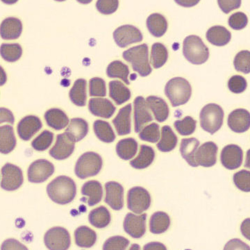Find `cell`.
Masks as SVG:
<instances>
[{
	"label": "cell",
	"mask_w": 250,
	"mask_h": 250,
	"mask_svg": "<svg viewBox=\"0 0 250 250\" xmlns=\"http://www.w3.org/2000/svg\"><path fill=\"white\" fill-rule=\"evenodd\" d=\"M147 27L154 37L160 38L166 34L167 29V22L166 18L160 14H151L147 18Z\"/></svg>",
	"instance_id": "1f68e13d"
},
{
	"label": "cell",
	"mask_w": 250,
	"mask_h": 250,
	"mask_svg": "<svg viewBox=\"0 0 250 250\" xmlns=\"http://www.w3.org/2000/svg\"><path fill=\"white\" fill-rule=\"evenodd\" d=\"M88 109L93 116L108 119L113 116L116 108L108 99L91 98L88 103Z\"/></svg>",
	"instance_id": "ffe728a7"
},
{
	"label": "cell",
	"mask_w": 250,
	"mask_h": 250,
	"mask_svg": "<svg viewBox=\"0 0 250 250\" xmlns=\"http://www.w3.org/2000/svg\"><path fill=\"white\" fill-rule=\"evenodd\" d=\"M200 144V141L195 138L182 140L180 146L181 154L188 164L192 167L199 166L195 161V156Z\"/></svg>",
	"instance_id": "4316f807"
},
{
	"label": "cell",
	"mask_w": 250,
	"mask_h": 250,
	"mask_svg": "<svg viewBox=\"0 0 250 250\" xmlns=\"http://www.w3.org/2000/svg\"><path fill=\"white\" fill-rule=\"evenodd\" d=\"M250 219H247L246 220H245L243 222V225H241V232L243 233V234L246 236V238H248V240H250V222L248 221Z\"/></svg>",
	"instance_id": "680465c9"
},
{
	"label": "cell",
	"mask_w": 250,
	"mask_h": 250,
	"mask_svg": "<svg viewBox=\"0 0 250 250\" xmlns=\"http://www.w3.org/2000/svg\"><path fill=\"white\" fill-rule=\"evenodd\" d=\"M144 250H166V248L161 243H151L145 246Z\"/></svg>",
	"instance_id": "91938a15"
},
{
	"label": "cell",
	"mask_w": 250,
	"mask_h": 250,
	"mask_svg": "<svg viewBox=\"0 0 250 250\" xmlns=\"http://www.w3.org/2000/svg\"><path fill=\"white\" fill-rule=\"evenodd\" d=\"M224 116L223 108L216 104L206 105L200 114L201 127L209 134H214L223 126Z\"/></svg>",
	"instance_id": "5b68a950"
},
{
	"label": "cell",
	"mask_w": 250,
	"mask_h": 250,
	"mask_svg": "<svg viewBox=\"0 0 250 250\" xmlns=\"http://www.w3.org/2000/svg\"><path fill=\"white\" fill-rule=\"evenodd\" d=\"M129 241L123 236H113L108 238L103 246L104 250H124L129 246Z\"/></svg>",
	"instance_id": "c3c4849f"
},
{
	"label": "cell",
	"mask_w": 250,
	"mask_h": 250,
	"mask_svg": "<svg viewBox=\"0 0 250 250\" xmlns=\"http://www.w3.org/2000/svg\"><path fill=\"white\" fill-rule=\"evenodd\" d=\"M243 159V150L236 145L231 144L225 146L220 154L222 164L228 170H236L241 167Z\"/></svg>",
	"instance_id": "4fadbf2b"
},
{
	"label": "cell",
	"mask_w": 250,
	"mask_h": 250,
	"mask_svg": "<svg viewBox=\"0 0 250 250\" xmlns=\"http://www.w3.org/2000/svg\"><path fill=\"white\" fill-rule=\"evenodd\" d=\"M1 250H27L25 246L21 244L19 241L15 239H9L5 241L1 246Z\"/></svg>",
	"instance_id": "11a10c76"
},
{
	"label": "cell",
	"mask_w": 250,
	"mask_h": 250,
	"mask_svg": "<svg viewBox=\"0 0 250 250\" xmlns=\"http://www.w3.org/2000/svg\"><path fill=\"white\" fill-rule=\"evenodd\" d=\"M54 166L45 159H39L33 162L27 171L28 180L31 183L45 182L54 174Z\"/></svg>",
	"instance_id": "30bf717a"
},
{
	"label": "cell",
	"mask_w": 250,
	"mask_h": 250,
	"mask_svg": "<svg viewBox=\"0 0 250 250\" xmlns=\"http://www.w3.org/2000/svg\"><path fill=\"white\" fill-rule=\"evenodd\" d=\"M0 54L6 62H16L22 57V47L18 43H4L0 47Z\"/></svg>",
	"instance_id": "b9f144b4"
},
{
	"label": "cell",
	"mask_w": 250,
	"mask_h": 250,
	"mask_svg": "<svg viewBox=\"0 0 250 250\" xmlns=\"http://www.w3.org/2000/svg\"><path fill=\"white\" fill-rule=\"evenodd\" d=\"M88 132V124L82 118H72L67 125L65 134L74 143L84 139Z\"/></svg>",
	"instance_id": "603a6c76"
},
{
	"label": "cell",
	"mask_w": 250,
	"mask_h": 250,
	"mask_svg": "<svg viewBox=\"0 0 250 250\" xmlns=\"http://www.w3.org/2000/svg\"><path fill=\"white\" fill-rule=\"evenodd\" d=\"M138 151V143L132 138L121 140L116 145V153L123 160L128 161L136 155Z\"/></svg>",
	"instance_id": "8d00e7d4"
},
{
	"label": "cell",
	"mask_w": 250,
	"mask_h": 250,
	"mask_svg": "<svg viewBox=\"0 0 250 250\" xmlns=\"http://www.w3.org/2000/svg\"><path fill=\"white\" fill-rule=\"evenodd\" d=\"M197 122L190 116H187L182 121L174 123V127L182 136H189L195 132Z\"/></svg>",
	"instance_id": "ee69618b"
},
{
	"label": "cell",
	"mask_w": 250,
	"mask_h": 250,
	"mask_svg": "<svg viewBox=\"0 0 250 250\" xmlns=\"http://www.w3.org/2000/svg\"><path fill=\"white\" fill-rule=\"evenodd\" d=\"M22 31V22L16 18H6L0 26V35L4 40H16L21 36Z\"/></svg>",
	"instance_id": "44dd1931"
},
{
	"label": "cell",
	"mask_w": 250,
	"mask_h": 250,
	"mask_svg": "<svg viewBox=\"0 0 250 250\" xmlns=\"http://www.w3.org/2000/svg\"><path fill=\"white\" fill-rule=\"evenodd\" d=\"M233 65L238 72L244 74L250 72V51L243 50L238 52L235 57Z\"/></svg>",
	"instance_id": "bcb514c9"
},
{
	"label": "cell",
	"mask_w": 250,
	"mask_h": 250,
	"mask_svg": "<svg viewBox=\"0 0 250 250\" xmlns=\"http://www.w3.org/2000/svg\"><path fill=\"white\" fill-rule=\"evenodd\" d=\"M103 165V159L98 154L93 152H85L77 161L75 174L82 179L93 177L100 172Z\"/></svg>",
	"instance_id": "8992f818"
},
{
	"label": "cell",
	"mask_w": 250,
	"mask_h": 250,
	"mask_svg": "<svg viewBox=\"0 0 250 250\" xmlns=\"http://www.w3.org/2000/svg\"><path fill=\"white\" fill-rule=\"evenodd\" d=\"M44 243L49 250H66L70 247L71 240L67 229L56 227L50 229L45 233Z\"/></svg>",
	"instance_id": "ba28073f"
},
{
	"label": "cell",
	"mask_w": 250,
	"mask_h": 250,
	"mask_svg": "<svg viewBox=\"0 0 250 250\" xmlns=\"http://www.w3.org/2000/svg\"><path fill=\"white\" fill-rule=\"evenodd\" d=\"M75 243L80 248H90L95 244L97 234L86 226H81L75 232Z\"/></svg>",
	"instance_id": "d6a6232c"
},
{
	"label": "cell",
	"mask_w": 250,
	"mask_h": 250,
	"mask_svg": "<svg viewBox=\"0 0 250 250\" xmlns=\"http://www.w3.org/2000/svg\"><path fill=\"white\" fill-rule=\"evenodd\" d=\"M111 214L105 207H100L90 212L88 220L95 228L103 229L106 228L111 223Z\"/></svg>",
	"instance_id": "74e56055"
},
{
	"label": "cell",
	"mask_w": 250,
	"mask_h": 250,
	"mask_svg": "<svg viewBox=\"0 0 250 250\" xmlns=\"http://www.w3.org/2000/svg\"><path fill=\"white\" fill-rule=\"evenodd\" d=\"M106 74L110 78H120L126 84H130L127 78L129 75V67L121 61L111 62L106 69Z\"/></svg>",
	"instance_id": "ab89813d"
},
{
	"label": "cell",
	"mask_w": 250,
	"mask_h": 250,
	"mask_svg": "<svg viewBox=\"0 0 250 250\" xmlns=\"http://www.w3.org/2000/svg\"><path fill=\"white\" fill-rule=\"evenodd\" d=\"M75 143L63 133L57 135L55 145L49 150V155L57 160H64L71 155L75 150Z\"/></svg>",
	"instance_id": "2e32d148"
},
{
	"label": "cell",
	"mask_w": 250,
	"mask_h": 250,
	"mask_svg": "<svg viewBox=\"0 0 250 250\" xmlns=\"http://www.w3.org/2000/svg\"><path fill=\"white\" fill-rule=\"evenodd\" d=\"M40 118L35 116L24 117L18 125V134L23 141H29L42 128Z\"/></svg>",
	"instance_id": "d6986e66"
},
{
	"label": "cell",
	"mask_w": 250,
	"mask_h": 250,
	"mask_svg": "<svg viewBox=\"0 0 250 250\" xmlns=\"http://www.w3.org/2000/svg\"><path fill=\"white\" fill-rule=\"evenodd\" d=\"M82 194L88 197V205L89 207H93L100 203L103 199V186L98 181H89L82 187Z\"/></svg>",
	"instance_id": "484cf974"
},
{
	"label": "cell",
	"mask_w": 250,
	"mask_h": 250,
	"mask_svg": "<svg viewBox=\"0 0 250 250\" xmlns=\"http://www.w3.org/2000/svg\"><path fill=\"white\" fill-rule=\"evenodd\" d=\"M178 139L170 126L166 125L161 129V139L157 144L159 150L163 152H169L173 150L177 146Z\"/></svg>",
	"instance_id": "d590c367"
},
{
	"label": "cell",
	"mask_w": 250,
	"mask_h": 250,
	"mask_svg": "<svg viewBox=\"0 0 250 250\" xmlns=\"http://www.w3.org/2000/svg\"><path fill=\"white\" fill-rule=\"evenodd\" d=\"M90 95L92 97H105L106 95V83L103 79L94 77L89 82Z\"/></svg>",
	"instance_id": "681fc988"
},
{
	"label": "cell",
	"mask_w": 250,
	"mask_h": 250,
	"mask_svg": "<svg viewBox=\"0 0 250 250\" xmlns=\"http://www.w3.org/2000/svg\"><path fill=\"white\" fill-rule=\"evenodd\" d=\"M151 196L144 188L136 187L130 189L127 194V207L136 214H141L151 205Z\"/></svg>",
	"instance_id": "52a82bcc"
},
{
	"label": "cell",
	"mask_w": 250,
	"mask_h": 250,
	"mask_svg": "<svg viewBox=\"0 0 250 250\" xmlns=\"http://www.w3.org/2000/svg\"><path fill=\"white\" fill-rule=\"evenodd\" d=\"M155 152L150 146L142 145L140 147L139 155L134 160L131 161L130 164L134 168L138 170L147 168L154 161Z\"/></svg>",
	"instance_id": "4dcf8cb0"
},
{
	"label": "cell",
	"mask_w": 250,
	"mask_h": 250,
	"mask_svg": "<svg viewBox=\"0 0 250 250\" xmlns=\"http://www.w3.org/2000/svg\"><path fill=\"white\" fill-rule=\"evenodd\" d=\"M119 6L118 0H98L96 2L97 9L101 14L110 15L116 12Z\"/></svg>",
	"instance_id": "f5cc1de1"
},
{
	"label": "cell",
	"mask_w": 250,
	"mask_h": 250,
	"mask_svg": "<svg viewBox=\"0 0 250 250\" xmlns=\"http://www.w3.org/2000/svg\"><path fill=\"white\" fill-rule=\"evenodd\" d=\"M108 85L110 98L114 100L116 104H123L131 98V91L120 81H111Z\"/></svg>",
	"instance_id": "f546056e"
},
{
	"label": "cell",
	"mask_w": 250,
	"mask_h": 250,
	"mask_svg": "<svg viewBox=\"0 0 250 250\" xmlns=\"http://www.w3.org/2000/svg\"><path fill=\"white\" fill-rule=\"evenodd\" d=\"M250 250L249 246L238 239L231 240L225 247V250Z\"/></svg>",
	"instance_id": "9f6ffc18"
},
{
	"label": "cell",
	"mask_w": 250,
	"mask_h": 250,
	"mask_svg": "<svg viewBox=\"0 0 250 250\" xmlns=\"http://www.w3.org/2000/svg\"><path fill=\"white\" fill-rule=\"evenodd\" d=\"M170 218L164 212H156L149 220V230L154 234H161L166 232L170 228Z\"/></svg>",
	"instance_id": "e575fe53"
},
{
	"label": "cell",
	"mask_w": 250,
	"mask_h": 250,
	"mask_svg": "<svg viewBox=\"0 0 250 250\" xmlns=\"http://www.w3.org/2000/svg\"><path fill=\"white\" fill-rule=\"evenodd\" d=\"M113 39L117 45L121 48H124L131 44L141 42L143 36L138 28L126 24L117 28L113 32Z\"/></svg>",
	"instance_id": "8fae6325"
},
{
	"label": "cell",
	"mask_w": 250,
	"mask_h": 250,
	"mask_svg": "<svg viewBox=\"0 0 250 250\" xmlns=\"http://www.w3.org/2000/svg\"><path fill=\"white\" fill-rule=\"evenodd\" d=\"M106 197L104 202L115 210L124 207V188L118 182H109L105 184Z\"/></svg>",
	"instance_id": "9a60e30c"
},
{
	"label": "cell",
	"mask_w": 250,
	"mask_h": 250,
	"mask_svg": "<svg viewBox=\"0 0 250 250\" xmlns=\"http://www.w3.org/2000/svg\"><path fill=\"white\" fill-rule=\"evenodd\" d=\"M165 94L173 107L185 104L192 95V87L186 79L174 77L167 82Z\"/></svg>",
	"instance_id": "7a4b0ae2"
},
{
	"label": "cell",
	"mask_w": 250,
	"mask_h": 250,
	"mask_svg": "<svg viewBox=\"0 0 250 250\" xmlns=\"http://www.w3.org/2000/svg\"><path fill=\"white\" fill-rule=\"evenodd\" d=\"M47 195L55 203L64 205L73 201L77 194L75 182L67 176H59L47 187Z\"/></svg>",
	"instance_id": "6da1fadb"
},
{
	"label": "cell",
	"mask_w": 250,
	"mask_h": 250,
	"mask_svg": "<svg viewBox=\"0 0 250 250\" xmlns=\"http://www.w3.org/2000/svg\"><path fill=\"white\" fill-rule=\"evenodd\" d=\"M93 130L97 137L103 142L113 143L116 140V135L109 123L98 120L93 124Z\"/></svg>",
	"instance_id": "f35d334b"
},
{
	"label": "cell",
	"mask_w": 250,
	"mask_h": 250,
	"mask_svg": "<svg viewBox=\"0 0 250 250\" xmlns=\"http://www.w3.org/2000/svg\"><path fill=\"white\" fill-rule=\"evenodd\" d=\"M140 139L147 142L156 143L160 139V131L159 125L157 123H153L147 125L141 130L139 134Z\"/></svg>",
	"instance_id": "f6af8a7d"
},
{
	"label": "cell",
	"mask_w": 250,
	"mask_h": 250,
	"mask_svg": "<svg viewBox=\"0 0 250 250\" xmlns=\"http://www.w3.org/2000/svg\"><path fill=\"white\" fill-rule=\"evenodd\" d=\"M248 83L244 77L240 75H234L228 82V88L233 93H242L246 90Z\"/></svg>",
	"instance_id": "816d5d0a"
},
{
	"label": "cell",
	"mask_w": 250,
	"mask_h": 250,
	"mask_svg": "<svg viewBox=\"0 0 250 250\" xmlns=\"http://www.w3.org/2000/svg\"><path fill=\"white\" fill-rule=\"evenodd\" d=\"M228 23L231 29L234 30H241L248 25V16L244 13H235L229 18Z\"/></svg>",
	"instance_id": "f907efd6"
},
{
	"label": "cell",
	"mask_w": 250,
	"mask_h": 250,
	"mask_svg": "<svg viewBox=\"0 0 250 250\" xmlns=\"http://www.w3.org/2000/svg\"><path fill=\"white\" fill-rule=\"evenodd\" d=\"M16 146L14 128L10 125L0 127V152L7 154L12 152Z\"/></svg>",
	"instance_id": "f1b7e54d"
},
{
	"label": "cell",
	"mask_w": 250,
	"mask_h": 250,
	"mask_svg": "<svg viewBox=\"0 0 250 250\" xmlns=\"http://www.w3.org/2000/svg\"><path fill=\"white\" fill-rule=\"evenodd\" d=\"M146 102L148 107L153 112L155 119L159 123L165 122L168 118L170 110L164 99L156 96H149Z\"/></svg>",
	"instance_id": "d4e9b609"
},
{
	"label": "cell",
	"mask_w": 250,
	"mask_h": 250,
	"mask_svg": "<svg viewBox=\"0 0 250 250\" xmlns=\"http://www.w3.org/2000/svg\"><path fill=\"white\" fill-rule=\"evenodd\" d=\"M168 59V51L165 45L160 42L153 44L151 51V62L154 68L164 66Z\"/></svg>",
	"instance_id": "60d3db41"
},
{
	"label": "cell",
	"mask_w": 250,
	"mask_h": 250,
	"mask_svg": "<svg viewBox=\"0 0 250 250\" xmlns=\"http://www.w3.org/2000/svg\"><path fill=\"white\" fill-rule=\"evenodd\" d=\"M0 113H1V118H0V123H11V125L14 123V116L12 112L5 108H0Z\"/></svg>",
	"instance_id": "6f0895ef"
},
{
	"label": "cell",
	"mask_w": 250,
	"mask_h": 250,
	"mask_svg": "<svg viewBox=\"0 0 250 250\" xmlns=\"http://www.w3.org/2000/svg\"><path fill=\"white\" fill-rule=\"evenodd\" d=\"M229 127L236 133H244L249 130L250 114L249 111L243 108L234 110L229 115Z\"/></svg>",
	"instance_id": "ac0fdd59"
},
{
	"label": "cell",
	"mask_w": 250,
	"mask_h": 250,
	"mask_svg": "<svg viewBox=\"0 0 250 250\" xmlns=\"http://www.w3.org/2000/svg\"><path fill=\"white\" fill-rule=\"evenodd\" d=\"M134 129L139 133L145 125L153 121V117L149 112L147 102L142 96L137 97L134 100Z\"/></svg>",
	"instance_id": "5bb4252c"
},
{
	"label": "cell",
	"mask_w": 250,
	"mask_h": 250,
	"mask_svg": "<svg viewBox=\"0 0 250 250\" xmlns=\"http://www.w3.org/2000/svg\"><path fill=\"white\" fill-rule=\"evenodd\" d=\"M233 182L238 189L243 192L250 191V172L242 170L233 175Z\"/></svg>",
	"instance_id": "7dc6e473"
},
{
	"label": "cell",
	"mask_w": 250,
	"mask_h": 250,
	"mask_svg": "<svg viewBox=\"0 0 250 250\" xmlns=\"http://www.w3.org/2000/svg\"><path fill=\"white\" fill-rule=\"evenodd\" d=\"M218 2L220 9L226 14L233 10L239 9L241 5V0H219Z\"/></svg>",
	"instance_id": "db71d44e"
},
{
	"label": "cell",
	"mask_w": 250,
	"mask_h": 250,
	"mask_svg": "<svg viewBox=\"0 0 250 250\" xmlns=\"http://www.w3.org/2000/svg\"><path fill=\"white\" fill-rule=\"evenodd\" d=\"M183 54L185 58L194 65H202L209 57V49L201 38L195 35L187 36L183 42Z\"/></svg>",
	"instance_id": "277c9868"
},
{
	"label": "cell",
	"mask_w": 250,
	"mask_h": 250,
	"mask_svg": "<svg viewBox=\"0 0 250 250\" xmlns=\"http://www.w3.org/2000/svg\"><path fill=\"white\" fill-rule=\"evenodd\" d=\"M146 220L147 214H133L129 213L126 214L124 220L125 232L134 238H141L144 236L146 231Z\"/></svg>",
	"instance_id": "7c38bea8"
},
{
	"label": "cell",
	"mask_w": 250,
	"mask_h": 250,
	"mask_svg": "<svg viewBox=\"0 0 250 250\" xmlns=\"http://www.w3.org/2000/svg\"><path fill=\"white\" fill-rule=\"evenodd\" d=\"M131 104L121 108L118 114L113 120V123L119 136L129 134L131 131Z\"/></svg>",
	"instance_id": "7402d4cb"
},
{
	"label": "cell",
	"mask_w": 250,
	"mask_h": 250,
	"mask_svg": "<svg viewBox=\"0 0 250 250\" xmlns=\"http://www.w3.org/2000/svg\"><path fill=\"white\" fill-rule=\"evenodd\" d=\"M86 81L84 79H78L75 81L70 92L69 97L74 104L78 106H84L86 104Z\"/></svg>",
	"instance_id": "836d02e7"
},
{
	"label": "cell",
	"mask_w": 250,
	"mask_h": 250,
	"mask_svg": "<svg viewBox=\"0 0 250 250\" xmlns=\"http://www.w3.org/2000/svg\"><path fill=\"white\" fill-rule=\"evenodd\" d=\"M54 134L50 131L45 130L37 136L31 143V146L36 151L42 152L48 149L53 142Z\"/></svg>",
	"instance_id": "7bdbcfd3"
},
{
	"label": "cell",
	"mask_w": 250,
	"mask_h": 250,
	"mask_svg": "<svg viewBox=\"0 0 250 250\" xmlns=\"http://www.w3.org/2000/svg\"><path fill=\"white\" fill-rule=\"evenodd\" d=\"M123 57L125 61L131 62L133 70L137 72L141 77H147L152 72L147 44L131 47L123 52Z\"/></svg>",
	"instance_id": "3957f363"
},
{
	"label": "cell",
	"mask_w": 250,
	"mask_h": 250,
	"mask_svg": "<svg viewBox=\"0 0 250 250\" xmlns=\"http://www.w3.org/2000/svg\"><path fill=\"white\" fill-rule=\"evenodd\" d=\"M207 41L212 45L223 47L228 45L231 41V34L227 28L216 25L210 27L206 34Z\"/></svg>",
	"instance_id": "cb8c5ba5"
},
{
	"label": "cell",
	"mask_w": 250,
	"mask_h": 250,
	"mask_svg": "<svg viewBox=\"0 0 250 250\" xmlns=\"http://www.w3.org/2000/svg\"><path fill=\"white\" fill-rule=\"evenodd\" d=\"M1 188L6 191H14L22 185V171L18 166L6 164L1 168Z\"/></svg>",
	"instance_id": "9c48e42d"
},
{
	"label": "cell",
	"mask_w": 250,
	"mask_h": 250,
	"mask_svg": "<svg viewBox=\"0 0 250 250\" xmlns=\"http://www.w3.org/2000/svg\"><path fill=\"white\" fill-rule=\"evenodd\" d=\"M45 119L47 125L57 131L64 129L69 123L68 117L59 108H51L46 111Z\"/></svg>",
	"instance_id": "83f0119b"
},
{
	"label": "cell",
	"mask_w": 250,
	"mask_h": 250,
	"mask_svg": "<svg viewBox=\"0 0 250 250\" xmlns=\"http://www.w3.org/2000/svg\"><path fill=\"white\" fill-rule=\"evenodd\" d=\"M218 147L215 143L209 141L204 143L195 153V161L198 166L210 167L216 164Z\"/></svg>",
	"instance_id": "e0dca14e"
}]
</instances>
